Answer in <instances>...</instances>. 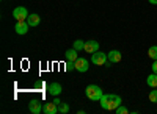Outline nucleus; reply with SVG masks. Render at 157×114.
Returning <instances> with one entry per match:
<instances>
[{
    "mask_svg": "<svg viewBox=\"0 0 157 114\" xmlns=\"http://www.w3.org/2000/svg\"><path fill=\"white\" fill-rule=\"evenodd\" d=\"M99 103L104 109H107V111H115L118 106H120L123 103V100L120 95H116V94H104L99 100Z\"/></svg>",
    "mask_w": 157,
    "mask_h": 114,
    "instance_id": "nucleus-1",
    "label": "nucleus"
},
{
    "mask_svg": "<svg viewBox=\"0 0 157 114\" xmlns=\"http://www.w3.org/2000/svg\"><path fill=\"white\" fill-rule=\"evenodd\" d=\"M85 94L90 100H93V102H98V100H101V97L104 95L102 89L98 84H88L86 89H85Z\"/></svg>",
    "mask_w": 157,
    "mask_h": 114,
    "instance_id": "nucleus-2",
    "label": "nucleus"
},
{
    "mask_svg": "<svg viewBox=\"0 0 157 114\" xmlns=\"http://www.w3.org/2000/svg\"><path fill=\"white\" fill-rule=\"evenodd\" d=\"M109 61L107 58V53H104V52H94V53H91V62L96 66H105V62Z\"/></svg>",
    "mask_w": 157,
    "mask_h": 114,
    "instance_id": "nucleus-3",
    "label": "nucleus"
},
{
    "mask_svg": "<svg viewBox=\"0 0 157 114\" xmlns=\"http://www.w3.org/2000/svg\"><path fill=\"white\" fill-rule=\"evenodd\" d=\"M13 17H14L17 22H24V20H27L29 17V11L25 6H17L13 9Z\"/></svg>",
    "mask_w": 157,
    "mask_h": 114,
    "instance_id": "nucleus-4",
    "label": "nucleus"
},
{
    "mask_svg": "<svg viewBox=\"0 0 157 114\" xmlns=\"http://www.w3.org/2000/svg\"><path fill=\"white\" fill-rule=\"evenodd\" d=\"M29 109H30L32 114H39L43 111V105H41V102H39L38 98H32L30 103H29Z\"/></svg>",
    "mask_w": 157,
    "mask_h": 114,
    "instance_id": "nucleus-5",
    "label": "nucleus"
},
{
    "mask_svg": "<svg viewBox=\"0 0 157 114\" xmlns=\"http://www.w3.org/2000/svg\"><path fill=\"white\" fill-rule=\"evenodd\" d=\"M83 50L86 53H94V52H98L99 50V42L98 41H94V39H91V41H86L85 42V47H83Z\"/></svg>",
    "mask_w": 157,
    "mask_h": 114,
    "instance_id": "nucleus-6",
    "label": "nucleus"
},
{
    "mask_svg": "<svg viewBox=\"0 0 157 114\" xmlns=\"http://www.w3.org/2000/svg\"><path fill=\"white\" fill-rule=\"evenodd\" d=\"M47 91H49V94H50V95L57 97V95H60V94H61L63 87H61V84H60V83L54 81V83H50V84L47 86Z\"/></svg>",
    "mask_w": 157,
    "mask_h": 114,
    "instance_id": "nucleus-7",
    "label": "nucleus"
},
{
    "mask_svg": "<svg viewBox=\"0 0 157 114\" xmlns=\"http://www.w3.org/2000/svg\"><path fill=\"white\" fill-rule=\"evenodd\" d=\"M74 66H75V70L77 72H86L88 70V61L85 58H77V61L74 62Z\"/></svg>",
    "mask_w": 157,
    "mask_h": 114,
    "instance_id": "nucleus-8",
    "label": "nucleus"
},
{
    "mask_svg": "<svg viewBox=\"0 0 157 114\" xmlns=\"http://www.w3.org/2000/svg\"><path fill=\"white\" fill-rule=\"evenodd\" d=\"M107 58L110 61V64H116V62H120L123 59V55L118 50H110V53H107Z\"/></svg>",
    "mask_w": 157,
    "mask_h": 114,
    "instance_id": "nucleus-9",
    "label": "nucleus"
},
{
    "mask_svg": "<svg viewBox=\"0 0 157 114\" xmlns=\"http://www.w3.org/2000/svg\"><path fill=\"white\" fill-rule=\"evenodd\" d=\"M29 27H30V25L27 23V20H24V22H16L14 30H16V33H17V34H27Z\"/></svg>",
    "mask_w": 157,
    "mask_h": 114,
    "instance_id": "nucleus-10",
    "label": "nucleus"
},
{
    "mask_svg": "<svg viewBox=\"0 0 157 114\" xmlns=\"http://www.w3.org/2000/svg\"><path fill=\"white\" fill-rule=\"evenodd\" d=\"M43 112L46 114H57L58 112V105L54 102H49L46 105H43Z\"/></svg>",
    "mask_w": 157,
    "mask_h": 114,
    "instance_id": "nucleus-11",
    "label": "nucleus"
},
{
    "mask_svg": "<svg viewBox=\"0 0 157 114\" xmlns=\"http://www.w3.org/2000/svg\"><path fill=\"white\" fill-rule=\"evenodd\" d=\"M77 52H78V50H75V48L72 47V48L66 50V53H64V56H66V59H68V61H72V62H75V61H77V58H78Z\"/></svg>",
    "mask_w": 157,
    "mask_h": 114,
    "instance_id": "nucleus-12",
    "label": "nucleus"
},
{
    "mask_svg": "<svg viewBox=\"0 0 157 114\" xmlns=\"http://www.w3.org/2000/svg\"><path fill=\"white\" fill-rule=\"evenodd\" d=\"M39 20H41V17H39L38 14H29V17H27V23L30 25V27L39 25Z\"/></svg>",
    "mask_w": 157,
    "mask_h": 114,
    "instance_id": "nucleus-13",
    "label": "nucleus"
},
{
    "mask_svg": "<svg viewBox=\"0 0 157 114\" xmlns=\"http://www.w3.org/2000/svg\"><path fill=\"white\" fill-rule=\"evenodd\" d=\"M146 83H148V86L149 87H157V73H151V75H148V78H146Z\"/></svg>",
    "mask_w": 157,
    "mask_h": 114,
    "instance_id": "nucleus-14",
    "label": "nucleus"
},
{
    "mask_svg": "<svg viewBox=\"0 0 157 114\" xmlns=\"http://www.w3.org/2000/svg\"><path fill=\"white\" fill-rule=\"evenodd\" d=\"M148 56L151 59H157V45H151L148 50Z\"/></svg>",
    "mask_w": 157,
    "mask_h": 114,
    "instance_id": "nucleus-15",
    "label": "nucleus"
},
{
    "mask_svg": "<svg viewBox=\"0 0 157 114\" xmlns=\"http://www.w3.org/2000/svg\"><path fill=\"white\" fill-rule=\"evenodd\" d=\"M148 98H149L151 103H157V89H155V87L148 94Z\"/></svg>",
    "mask_w": 157,
    "mask_h": 114,
    "instance_id": "nucleus-16",
    "label": "nucleus"
},
{
    "mask_svg": "<svg viewBox=\"0 0 157 114\" xmlns=\"http://www.w3.org/2000/svg\"><path fill=\"white\" fill-rule=\"evenodd\" d=\"M58 111H60L61 114L69 112V105H68V103H60V105H58Z\"/></svg>",
    "mask_w": 157,
    "mask_h": 114,
    "instance_id": "nucleus-17",
    "label": "nucleus"
},
{
    "mask_svg": "<svg viewBox=\"0 0 157 114\" xmlns=\"http://www.w3.org/2000/svg\"><path fill=\"white\" fill-rule=\"evenodd\" d=\"M83 47H85V42H83L82 39H77V41L74 42V48H75V50H82Z\"/></svg>",
    "mask_w": 157,
    "mask_h": 114,
    "instance_id": "nucleus-18",
    "label": "nucleus"
},
{
    "mask_svg": "<svg viewBox=\"0 0 157 114\" xmlns=\"http://www.w3.org/2000/svg\"><path fill=\"white\" fill-rule=\"evenodd\" d=\"M74 69H75L74 62H72V61H66V64H64V70H66V72H71V70H74Z\"/></svg>",
    "mask_w": 157,
    "mask_h": 114,
    "instance_id": "nucleus-19",
    "label": "nucleus"
},
{
    "mask_svg": "<svg viewBox=\"0 0 157 114\" xmlns=\"http://www.w3.org/2000/svg\"><path fill=\"white\" fill-rule=\"evenodd\" d=\"M115 111H116L118 114H127V112H129V111H127V108H126V106H121V105L118 106V108H116Z\"/></svg>",
    "mask_w": 157,
    "mask_h": 114,
    "instance_id": "nucleus-20",
    "label": "nucleus"
},
{
    "mask_svg": "<svg viewBox=\"0 0 157 114\" xmlns=\"http://www.w3.org/2000/svg\"><path fill=\"white\" fill-rule=\"evenodd\" d=\"M151 69H152V72H154V73H157V59H154V62H152Z\"/></svg>",
    "mask_w": 157,
    "mask_h": 114,
    "instance_id": "nucleus-21",
    "label": "nucleus"
},
{
    "mask_svg": "<svg viewBox=\"0 0 157 114\" xmlns=\"http://www.w3.org/2000/svg\"><path fill=\"white\" fill-rule=\"evenodd\" d=\"M54 103H57V105H60V103H61V102H60V97H58V95H57V97L54 98Z\"/></svg>",
    "mask_w": 157,
    "mask_h": 114,
    "instance_id": "nucleus-22",
    "label": "nucleus"
},
{
    "mask_svg": "<svg viewBox=\"0 0 157 114\" xmlns=\"http://www.w3.org/2000/svg\"><path fill=\"white\" fill-rule=\"evenodd\" d=\"M148 2H149L151 5H157V0H148Z\"/></svg>",
    "mask_w": 157,
    "mask_h": 114,
    "instance_id": "nucleus-23",
    "label": "nucleus"
}]
</instances>
